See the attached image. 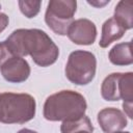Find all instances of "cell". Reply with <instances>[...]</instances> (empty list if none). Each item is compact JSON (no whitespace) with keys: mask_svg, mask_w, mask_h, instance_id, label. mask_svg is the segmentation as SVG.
I'll list each match as a JSON object with an SVG mask.
<instances>
[{"mask_svg":"<svg viewBox=\"0 0 133 133\" xmlns=\"http://www.w3.org/2000/svg\"><path fill=\"white\" fill-rule=\"evenodd\" d=\"M8 22H9V19H8L7 15H5L3 12H0V33L7 27Z\"/></svg>","mask_w":133,"mask_h":133,"instance_id":"cell-17","label":"cell"},{"mask_svg":"<svg viewBox=\"0 0 133 133\" xmlns=\"http://www.w3.org/2000/svg\"><path fill=\"white\" fill-rule=\"evenodd\" d=\"M11 56H15V55H12L11 54V52L9 51V49L7 48V46H6V44L4 43V41L3 42H0V66L2 65V63L5 61V60H7L9 57H11Z\"/></svg>","mask_w":133,"mask_h":133,"instance_id":"cell-16","label":"cell"},{"mask_svg":"<svg viewBox=\"0 0 133 133\" xmlns=\"http://www.w3.org/2000/svg\"><path fill=\"white\" fill-rule=\"evenodd\" d=\"M86 108L85 98L81 94L74 90H60L46 99L43 114L50 122H65L83 116Z\"/></svg>","mask_w":133,"mask_h":133,"instance_id":"cell-2","label":"cell"},{"mask_svg":"<svg viewBox=\"0 0 133 133\" xmlns=\"http://www.w3.org/2000/svg\"><path fill=\"white\" fill-rule=\"evenodd\" d=\"M109 60L114 65H130L133 63L132 43H119L114 45L108 54Z\"/></svg>","mask_w":133,"mask_h":133,"instance_id":"cell-11","label":"cell"},{"mask_svg":"<svg viewBox=\"0 0 133 133\" xmlns=\"http://www.w3.org/2000/svg\"><path fill=\"white\" fill-rule=\"evenodd\" d=\"M68 37L76 45L89 46L92 45L97 37V27L94 22L88 19L74 20L69 27Z\"/></svg>","mask_w":133,"mask_h":133,"instance_id":"cell-6","label":"cell"},{"mask_svg":"<svg viewBox=\"0 0 133 133\" xmlns=\"http://www.w3.org/2000/svg\"><path fill=\"white\" fill-rule=\"evenodd\" d=\"M125 32L126 29L113 18L106 20L102 25V35L99 42V46L101 48H107L111 43L123 37Z\"/></svg>","mask_w":133,"mask_h":133,"instance_id":"cell-10","label":"cell"},{"mask_svg":"<svg viewBox=\"0 0 133 133\" xmlns=\"http://www.w3.org/2000/svg\"><path fill=\"white\" fill-rule=\"evenodd\" d=\"M76 10L77 2L75 0H51L46 9L45 22L54 33L66 35Z\"/></svg>","mask_w":133,"mask_h":133,"instance_id":"cell-5","label":"cell"},{"mask_svg":"<svg viewBox=\"0 0 133 133\" xmlns=\"http://www.w3.org/2000/svg\"><path fill=\"white\" fill-rule=\"evenodd\" d=\"M87 3L88 4H90V5H94V6H96V7H102V6H104V5H106V4H108L109 3V0L108 1H103V2H99V1H87Z\"/></svg>","mask_w":133,"mask_h":133,"instance_id":"cell-18","label":"cell"},{"mask_svg":"<svg viewBox=\"0 0 133 133\" xmlns=\"http://www.w3.org/2000/svg\"><path fill=\"white\" fill-rule=\"evenodd\" d=\"M79 133H90V132H86V131H83V132H79Z\"/></svg>","mask_w":133,"mask_h":133,"instance_id":"cell-21","label":"cell"},{"mask_svg":"<svg viewBox=\"0 0 133 133\" xmlns=\"http://www.w3.org/2000/svg\"><path fill=\"white\" fill-rule=\"evenodd\" d=\"M19 8L21 12L28 19L34 18L37 16V14L41 10V1H34V0H20L18 2Z\"/></svg>","mask_w":133,"mask_h":133,"instance_id":"cell-15","label":"cell"},{"mask_svg":"<svg viewBox=\"0 0 133 133\" xmlns=\"http://www.w3.org/2000/svg\"><path fill=\"white\" fill-rule=\"evenodd\" d=\"M0 72L6 81L11 83H22L28 79L31 70L25 58L11 56L2 63Z\"/></svg>","mask_w":133,"mask_h":133,"instance_id":"cell-7","label":"cell"},{"mask_svg":"<svg viewBox=\"0 0 133 133\" xmlns=\"http://www.w3.org/2000/svg\"><path fill=\"white\" fill-rule=\"evenodd\" d=\"M126 30L133 27V14L131 1H119L114 8V16L112 17Z\"/></svg>","mask_w":133,"mask_h":133,"instance_id":"cell-13","label":"cell"},{"mask_svg":"<svg viewBox=\"0 0 133 133\" xmlns=\"http://www.w3.org/2000/svg\"><path fill=\"white\" fill-rule=\"evenodd\" d=\"M118 90L121 100L124 101L123 108L126 116L132 118V104H133V73H122L118 81Z\"/></svg>","mask_w":133,"mask_h":133,"instance_id":"cell-9","label":"cell"},{"mask_svg":"<svg viewBox=\"0 0 133 133\" xmlns=\"http://www.w3.org/2000/svg\"><path fill=\"white\" fill-rule=\"evenodd\" d=\"M4 43L12 55L19 57L30 55L32 60L43 68L53 64L59 55V49L52 38L44 30L36 28L17 29Z\"/></svg>","mask_w":133,"mask_h":133,"instance_id":"cell-1","label":"cell"},{"mask_svg":"<svg viewBox=\"0 0 133 133\" xmlns=\"http://www.w3.org/2000/svg\"><path fill=\"white\" fill-rule=\"evenodd\" d=\"M17 133H37V132L36 131H33V130H30V129H27V128H24V129L19 130Z\"/></svg>","mask_w":133,"mask_h":133,"instance_id":"cell-19","label":"cell"},{"mask_svg":"<svg viewBox=\"0 0 133 133\" xmlns=\"http://www.w3.org/2000/svg\"><path fill=\"white\" fill-rule=\"evenodd\" d=\"M97 121L104 133L118 132L127 126L126 114L119 109L113 107L102 109L98 113Z\"/></svg>","mask_w":133,"mask_h":133,"instance_id":"cell-8","label":"cell"},{"mask_svg":"<svg viewBox=\"0 0 133 133\" xmlns=\"http://www.w3.org/2000/svg\"><path fill=\"white\" fill-rule=\"evenodd\" d=\"M114 133H130V132H128V131H126V132H124V131H118V132H114Z\"/></svg>","mask_w":133,"mask_h":133,"instance_id":"cell-20","label":"cell"},{"mask_svg":"<svg viewBox=\"0 0 133 133\" xmlns=\"http://www.w3.org/2000/svg\"><path fill=\"white\" fill-rule=\"evenodd\" d=\"M35 99L29 94H0V123L25 124L35 115Z\"/></svg>","mask_w":133,"mask_h":133,"instance_id":"cell-3","label":"cell"},{"mask_svg":"<svg viewBox=\"0 0 133 133\" xmlns=\"http://www.w3.org/2000/svg\"><path fill=\"white\" fill-rule=\"evenodd\" d=\"M122 73H112L108 75L102 82L101 95L105 101H118L121 100L118 90V81Z\"/></svg>","mask_w":133,"mask_h":133,"instance_id":"cell-12","label":"cell"},{"mask_svg":"<svg viewBox=\"0 0 133 133\" xmlns=\"http://www.w3.org/2000/svg\"><path fill=\"white\" fill-rule=\"evenodd\" d=\"M96 70L97 58L94 53L75 50L69 55L64 73L70 82L76 85H86L95 78Z\"/></svg>","mask_w":133,"mask_h":133,"instance_id":"cell-4","label":"cell"},{"mask_svg":"<svg viewBox=\"0 0 133 133\" xmlns=\"http://www.w3.org/2000/svg\"><path fill=\"white\" fill-rule=\"evenodd\" d=\"M90 132L92 133L94 127L88 116L85 114L77 119L73 121H65L62 122L60 126V132L61 133H79V132Z\"/></svg>","mask_w":133,"mask_h":133,"instance_id":"cell-14","label":"cell"}]
</instances>
